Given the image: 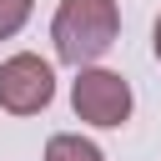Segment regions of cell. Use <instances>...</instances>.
<instances>
[{"mask_svg":"<svg viewBox=\"0 0 161 161\" xmlns=\"http://www.w3.org/2000/svg\"><path fill=\"white\" fill-rule=\"evenodd\" d=\"M121 35V5L116 0H60L50 20L55 55L65 65H96Z\"/></svg>","mask_w":161,"mask_h":161,"instance_id":"obj_1","label":"cell"},{"mask_svg":"<svg viewBox=\"0 0 161 161\" xmlns=\"http://www.w3.org/2000/svg\"><path fill=\"white\" fill-rule=\"evenodd\" d=\"M70 106L86 126L116 131L131 121V80L121 70H106V65H80L75 86H70Z\"/></svg>","mask_w":161,"mask_h":161,"instance_id":"obj_2","label":"cell"},{"mask_svg":"<svg viewBox=\"0 0 161 161\" xmlns=\"http://www.w3.org/2000/svg\"><path fill=\"white\" fill-rule=\"evenodd\" d=\"M55 101V70L50 60L20 50L10 60H0V111L10 116H35Z\"/></svg>","mask_w":161,"mask_h":161,"instance_id":"obj_3","label":"cell"},{"mask_svg":"<svg viewBox=\"0 0 161 161\" xmlns=\"http://www.w3.org/2000/svg\"><path fill=\"white\" fill-rule=\"evenodd\" d=\"M45 161H106V156H101L96 141L75 136V131H60V136L45 141Z\"/></svg>","mask_w":161,"mask_h":161,"instance_id":"obj_4","label":"cell"},{"mask_svg":"<svg viewBox=\"0 0 161 161\" xmlns=\"http://www.w3.org/2000/svg\"><path fill=\"white\" fill-rule=\"evenodd\" d=\"M30 5L35 0H0V40L20 35V25L30 20Z\"/></svg>","mask_w":161,"mask_h":161,"instance_id":"obj_5","label":"cell"},{"mask_svg":"<svg viewBox=\"0 0 161 161\" xmlns=\"http://www.w3.org/2000/svg\"><path fill=\"white\" fill-rule=\"evenodd\" d=\"M151 45H156V60H161V15H156V30H151Z\"/></svg>","mask_w":161,"mask_h":161,"instance_id":"obj_6","label":"cell"}]
</instances>
